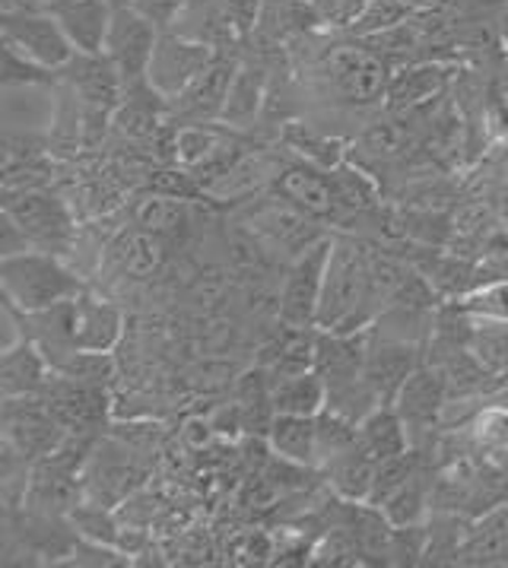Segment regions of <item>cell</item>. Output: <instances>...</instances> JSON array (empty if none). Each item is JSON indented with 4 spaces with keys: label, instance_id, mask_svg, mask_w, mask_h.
<instances>
[{
    "label": "cell",
    "instance_id": "cell-1",
    "mask_svg": "<svg viewBox=\"0 0 508 568\" xmlns=\"http://www.w3.org/2000/svg\"><path fill=\"white\" fill-rule=\"evenodd\" d=\"M0 290L10 312L35 315L77 298L90 286L61 254L35 248L13 257H0Z\"/></svg>",
    "mask_w": 508,
    "mask_h": 568
},
{
    "label": "cell",
    "instance_id": "cell-2",
    "mask_svg": "<svg viewBox=\"0 0 508 568\" xmlns=\"http://www.w3.org/2000/svg\"><path fill=\"white\" fill-rule=\"evenodd\" d=\"M366 293H369L366 242L349 239V235H334L315 327L318 331H337V334L372 327Z\"/></svg>",
    "mask_w": 508,
    "mask_h": 568
},
{
    "label": "cell",
    "instance_id": "cell-3",
    "mask_svg": "<svg viewBox=\"0 0 508 568\" xmlns=\"http://www.w3.org/2000/svg\"><path fill=\"white\" fill-rule=\"evenodd\" d=\"M392 73V64L378 51L359 45V39H356V45L337 42V45L324 48L322 61H318V80H322L324 92L349 109L385 105Z\"/></svg>",
    "mask_w": 508,
    "mask_h": 568
},
{
    "label": "cell",
    "instance_id": "cell-4",
    "mask_svg": "<svg viewBox=\"0 0 508 568\" xmlns=\"http://www.w3.org/2000/svg\"><path fill=\"white\" fill-rule=\"evenodd\" d=\"M61 83L70 87L83 109V136L95 140L99 134H105L124 99V80L112 64V58L105 51L102 54L77 51L73 61L61 70Z\"/></svg>",
    "mask_w": 508,
    "mask_h": 568
},
{
    "label": "cell",
    "instance_id": "cell-5",
    "mask_svg": "<svg viewBox=\"0 0 508 568\" xmlns=\"http://www.w3.org/2000/svg\"><path fill=\"white\" fill-rule=\"evenodd\" d=\"M3 213H10L39 251L64 254L77 242V220L64 197L48 187H3Z\"/></svg>",
    "mask_w": 508,
    "mask_h": 568
},
{
    "label": "cell",
    "instance_id": "cell-6",
    "mask_svg": "<svg viewBox=\"0 0 508 568\" xmlns=\"http://www.w3.org/2000/svg\"><path fill=\"white\" fill-rule=\"evenodd\" d=\"M334 248V235H324L312 248H305L299 257H293L289 271L280 286L277 315L280 324L289 327H315L318 321V302H322L324 273Z\"/></svg>",
    "mask_w": 508,
    "mask_h": 568
},
{
    "label": "cell",
    "instance_id": "cell-7",
    "mask_svg": "<svg viewBox=\"0 0 508 568\" xmlns=\"http://www.w3.org/2000/svg\"><path fill=\"white\" fill-rule=\"evenodd\" d=\"M68 429L54 419V413L45 407L42 394L35 397H3V445L10 452L39 464L51 455Z\"/></svg>",
    "mask_w": 508,
    "mask_h": 568
},
{
    "label": "cell",
    "instance_id": "cell-8",
    "mask_svg": "<svg viewBox=\"0 0 508 568\" xmlns=\"http://www.w3.org/2000/svg\"><path fill=\"white\" fill-rule=\"evenodd\" d=\"M0 42L17 48L23 58L51 70H64L77 54L68 32L51 17V10L0 13Z\"/></svg>",
    "mask_w": 508,
    "mask_h": 568
},
{
    "label": "cell",
    "instance_id": "cell-9",
    "mask_svg": "<svg viewBox=\"0 0 508 568\" xmlns=\"http://www.w3.org/2000/svg\"><path fill=\"white\" fill-rule=\"evenodd\" d=\"M213 58H216V48L207 45V42L187 39L175 29H162L156 51L150 58L146 80L153 90L162 92L172 102L175 95H182L194 83V77L207 68Z\"/></svg>",
    "mask_w": 508,
    "mask_h": 568
},
{
    "label": "cell",
    "instance_id": "cell-10",
    "mask_svg": "<svg viewBox=\"0 0 508 568\" xmlns=\"http://www.w3.org/2000/svg\"><path fill=\"white\" fill-rule=\"evenodd\" d=\"M448 404H451V394H448L445 372L436 363L416 365L414 372H410V378L404 382V387L394 397V409L400 413L414 448L419 438H429L433 429L445 419Z\"/></svg>",
    "mask_w": 508,
    "mask_h": 568
},
{
    "label": "cell",
    "instance_id": "cell-11",
    "mask_svg": "<svg viewBox=\"0 0 508 568\" xmlns=\"http://www.w3.org/2000/svg\"><path fill=\"white\" fill-rule=\"evenodd\" d=\"M238 64L242 61L235 54L216 51V58L194 77V83L169 102V121H179V124H220L232 77H235Z\"/></svg>",
    "mask_w": 508,
    "mask_h": 568
},
{
    "label": "cell",
    "instance_id": "cell-12",
    "mask_svg": "<svg viewBox=\"0 0 508 568\" xmlns=\"http://www.w3.org/2000/svg\"><path fill=\"white\" fill-rule=\"evenodd\" d=\"M318 223L322 220L308 216L305 210L283 201L280 194L267 197V201H257L248 210V226H252L254 235L261 242H267L271 248L286 251L289 257H299L302 251L322 242L327 232H322Z\"/></svg>",
    "mask_w": 508,
    "mask_h": 568
},
{
    "label": "cell",
    "instance_id": "cell-13",
    "mask_svg": "<svg viewBox=\"0 0 508 568\" xmlns=\"http://www.w3.org/2000/svg\"><path fill=\"white\" fill-rule=\"evenodd\" d=\"M160 32V26L150 23L134 7H115L112 29H109V39H105V54L112 58L124 87L146 80L150 58L156 51Z\"/></svg>",
    "mask_w": 508,
    "mask_h": 568
},
{
    "label": "cell",
    "instance_id": "cell-14",
    "mask_svg": "<svg viewBox=\"0 0 508 568\" xmlns=\"http://www.w3.org/2000/svg\"><path fill=\"white\" fill-rule=\"evenodd\" d=\"M274 194H280L283 201L296 204L299 210H305L308 216L315 220H341L344 210H341V201H337V191H334V182H331V172L327 169H318L312 162H286V165H277L274 172Z\"/></svg>",
    "mask_w": 508,
    "mask_h": 568
},
{
    "label": "cell",
    "instance_id": "cell-15",
    "mask_svg": "<svg viewBox=\"0 0 508 568\" xmlns=\"http://www.w3.org/2000/svg\"><path fill=\"white\" fill-rule=\"evenodd\" d=\"M45 407L68 433H95L109 416V394L102 385L73 382L64 375H51L42 390Z\"/></svg>",
    "mask_w": 508,
    "mask_h": 568
},
{
    "label": "cell",
    "instance_id": "cell-16",
    "mask_svg": "<svg viewBox=\"0 0 508 568\" xmlns=\"http://www.w3.org/2000/svg\"><path fill=\"white\" fill-rule=\"evenodd\" d=\"M124 334V312L90 290L70 298V341L87 353H112Z\"/></svg>",
    "mask_w": 508,
    "mask_h": 568
},
{
    "label": "cell",
    "instance_id": "cell-17",
    "mask_svg": "<svg viewBox=\"0 0 508 568\" xmlns=\"http://www.w3.org/2000/svg\"><path fill=\"white\" fill-rule=\"evenodd\" d=\"M369 346L372 327L347 331V334L318 331V356H315V368L322 372V378L327 382V390L344 387L366 375Z\"/></svg>",
    "mask_w": 508,
    "mask_h": 568
},
{
    "label": "cell",
    "instance_id": "cell-18",
    "mask_svg": "<svg viewBox=\"0 0 508 568\" xmlns=\"http://www.w3.org/2000/svg\"><path fill=\"white\" fill-rule=\"evenodd\" d=\"M51 17L68 32L70 45L83 54H102L112 29L115 3L112 0H54Z\"/></svg>",
    "mask_w": 508,
    "mask_h": 568
},
{
    "label": "cell",
    "instance_id": "cell-19",
    "mask_svg": "<svg viewBox=\"0 0 508 568\" xmlns=\"http://www.w3.org/2000/svg\"><path fill=\"white\" fill-rule=\"evenodd\" d=\"M419 365V343L392 341V337H378L372 331L369 359H366V382L378 394L382 404H394L397 390L410 378Z\"/></svg>",
    "mask_w": 508,
    "mask_h": 568
},
{
    "label": "cell",
    "instance_id": "cell-20",
    "mask_svg": "<svg viewBox=\"0 0 508 568\" xmlns=\"http://www.w3.org/2000/svg\"><path fill=\"white\" fill-rule=\"evenodd\" d=\"M51 365H48L42 346L29 337H17L0 353V394L3 397H35L51 382Z\"/></svg>",
    "mask_w": 508,
    "mask_h": 568
},
{
    "label": "cell",
    "instance_id": "cell-21",
    "mask_svg": "<svg viewBox=\"0 0 508 568\" xmlns=\"http://www.w3.org/2000/svg\"><path fill=\"white\" fill-rule=\"evenodd\" d=\"M451 83V68L439 64V61H414L404 64L392 73V87H388V99L385 105L392 112H416L423 105H429L433 99H439L441 92Z\"/></svg>",
    "mask_w": 508,
    "mask_h": 568
},
{
    "label": "cell",
    "instance_id": "cell-22",
    "mask_svg": "<svg viewBox=\"0 0 508 568\" xmlns=\"http://www.w3.org/2000/svg\"><path fill=\"white\" fill-rule=\"evenodd\" d=\"M105 251L124 280H153L165 264V239L140 226L121 229Z\"/></svg>",
    "mask_w": 508,
    "mask_h": 568
},
{
    "label": "cell",
    "instance_id": "cell-23",
    "mask_svg": "<svg viewBox=\"0 0 508 568\" xmlns=\"http://www.w3.org/2000/svg\"><path fill=\"white\" fill-rule=\"evenodd\" d=\"M267 445L274 455L286 457L289 464L318 467V416L277 413L267 429Z\"/></svg>",
    "mask_w": 508,
    "mask_h": 568
},
{
    "label": "cell",
    "instance_id": "cell-24",
    "mask_svg": "<svg viewBox=\"0 0 508 568\" xmlns=\"http://www.w3.org/2000/svg\"><path fill=\"white\" fill-rule=\"evenodd\" d=\"M267 102V70L254 61H242L235 77H232L230 95H226V109L220 124L226 128H248L254 118L261 114Z\"/></svg>",
    "mask_w": 508,
    "mask_h": 568
},
{
    "label": "cell",
    "instance_id": "cell-25",
    "mask_svg": "<svg viewBox=\"0 0 508 568\" xmlns=\"http://www.w3.org/2000/svg\"><path fill=\"white\" fill-rule=\"evenodd\" d=\"M327 409V382L318 368H305L274 378V413L289 416H318Z\"/></svg>",
    "mask_w": 508,
    "mask_h": 568
},
{
    "label": "cell",
    "instance_id": "cell-26",
    "mask_svg": "<svg viewBox=\"0 0 508 568\" xmlns=\"http://www.w3.org/2000/svg\"><path fill=\"white\" fill-rule=\"evenodd\" d=\"M359 448L369 457H375L378 464L388 460V457L400 455V452H407V448H414L410 445V433H407V426H404V419L394 409V404L375 407L359 423Z\"/></svg>",
    "mask_w": 508,
    "mask_h": 568
},
{
    "label": "cell",
    "instance_id": "cell-27",
    "mask_svg": "<svg viewBox=\"0 0 508 568\" xmlns=\"http://www.w3.org/2000/svg\"><path fill=\"white\" fill-rule=\"evenodd\" d=\"M322 470L327 474V483L337 489L341 499L366 505V501H369L372 483H375L378 460L366 455V452L359 448V438H356V445H353L349 452H344L341 457H334V460H327Z\"/></svg>",
    "mask_w": 508,
    "mask_h": 568
},
{
    "label": "cell",
    "instance_id": "cell-28",
    "mask_svg": "<svg viewBox=\"0 0 508 568\" xmlns=\"http://www.w3.org/2000/svg\"><path fill=\"white\" fill-rule=\"evenodd\" d=\"M429 508H433V470L423 464L378 511L388 518L392 527H419L426 521Z\"/></svg>",
    "mask_w": 508,
    "mask_h": 568
},
{
    "label": "cell",
    "instance_id": "cell-29",
    "mask_svg": "<svg viewBox=\"0 0 508 568\" xmlns=\"http://www.w3.org/2000/svg\"><path fill=\"white\" fill-rule=\"evenodd\" d=\"M131 220H134V226L146 229L153 235L172 239V235L187 229L191 210H187V201H175V197H165V194H156V191H146L131 206Z\"/></svg>",
    "mask_w": 508,
    "mask_h": 568
},
{
    "label": "cell",
    "instance_id": "cell-30",
    "mask_svg": "<svg viewBox=\"0 0 508 568\" xmlns=\"http://www.w3.org/2000/svg\"><path fill=\"white\" fill-rule=\"evenodd\" d=\"M331 182H334V191H337L341 210L347 216L382 210L378 184H375V179L356 160H344L337 169H331Z\"/></svg>",
    "mask_w": 508,
    "mask_h": 568
},
{
    "label": "cell",
    "instance_id": "cell-31",
    "mask_svg": "<svg viewBox=\"0 0 508 568\" xmlns=\"http://www.w3.org/2000/svg\"><path fill=\"white\" fill-rule=\"evenodd\" d=\"M283 143H286L299 160L312 162V165H318V169H327V172L337 169L341 162L347 160V143H344V140L318 134L312 124H299V121L286 124Z\"/></svg>",
    "mask_w": 508,
    "mask_h": 568
},
{
    "label": "cell",
    "instance_id": "cell-32",
    "mask_svg": "<svg viewBox=\"0 0 508 568\" xmlns=\"http://www.w3.org/2000/svg\"><path fill=\"white\" fill-rule=\"evenodd\" d=\"M410 143H414L410 131L400 121H375V124H369L363 131L359 143H353V153H356L359 162H382V165H388V162L404 160Z\"/></svg>",
    "mask_w": 508,
    "mask_h": 568
},
{
    "label": "cell",
    "instance_id": "cell-33",
    "mask_svg": "<svg viewBox=\"0 0 508 568\" xmlns=\"http://www.w3.org/2000/svg\"><path fill=\"white\" fill-rule=\"evenodd\" d=\"M230 136V128L216 124H182L175 131V162L185 169H197L201 162L210 160Z\"/></svg>",
    "mask_w": 508,
    "mask_h": 568
},
{
    "label": "cell",
    "instance_id": "cell-34",
    "mask_svg": "<svg viewBox=\"0 0 508 568\" xmlns=\"http://www.w3.org/2000/svg\"><path fill=\"white\" fill-rule=\"evenodd\" d=\"M73 530L83 537V540H95V544L118 546L121 540V524H118L112 505H102V501L83 499L80 505H73V511L68 515Z\"/></svg>",
    "mask_w": 508,
    "mask_h": 568
},
{
    "label": "cell",
    "instance_id": "cell-35",
    "mask_svg": "<svg viewBox=\"0 0 508 568\" xmlns=\"http://www.w3.org/2000/svg\"><path fill=\"white\" fill-rule=\"evenodd\" d=\"M470 349L477 359L496 372L499 378L508 375V321L474 318V334H470Z\"/></svg>",
    "mask_w": 508,
    "mask_h": 568
},
{
    "label": "cell",
    "instance_id": "cell-36",
    "mask_svg": "<svg viewBox=\"0 0 508 568\" xmlns=\"http://www.w3.org/2000/svg\"><path fill=\"white\" fill-rule=\"evenodd\" d=\"M458 308H464L467 315L486 321H508V276L480 283L477 290H470L467 296L451 298Z\"/></svg>",
    "mask_w": 508,
    "mask_h": 568
},
{
    "label": "cell",
    "instance_id": "cell-37",
    "mask_svg": "<svg viewBox=\"0 0 508 568\" xmlns=\"http://www.w3.org/2000/svg\"><path fill=\"white\" fill-rule=\"evenodd\" d=\"M414 17L410 3L407 0H369L366 13L359 17V23L349 29V36L356 39H372V36H382L388 29H397Z\"/></svg>",
    "mask_w": 508,
    "mask_h": 568
},
{
    "label": "cell",
    "instance_id": "cell-38",
    "mask_svg": "<svg viewBox=\"0 0 508 568\" xmlns=\"http://www.w3.org/2000/svg\"><path fill=\"white\" fill-rule=\"evenodd\" d=\"M0 83L7 90L10 87H58L61 83V70L42 68V64L23 58L17 48L3 45V73H0Z\"/></svg>",
    "mask_w": 508,
    "mask_h": 568
},
{
    "label": "cell",
    "instance_id": "cell-39",
    "mask_svg": "<svg viewBox=\"0 0 508 568\" xmlns=\"http://www.w3.org/2000/svg\"><path fill=\"white\" fill-rule=\"evenodd\" d=\"M470 442L486 455H508V409H480L470 423Z\"/></svg>",
    "mask_w": 508,
    "mask_h": 568
},
{
    "label": "cell",
    "instance_id": "cell-40",
    "mask_svg": "<svg viewBox=\"0 0 508 568\" xmlns=\"http://www.w3.org/2000/svg\"><path fill=\"white\" fill-rule=\"evenodd\" d=\"M308 3H312L318 29H331V32H341V29L349 32L369 7V0H308Z\"/></svg>",
    "mask_w": 508,
    "mask_h": 568
},
{
    "label": "cell",
    "instance_id": "cell-41",
    "mask_svg": "<svg viewBox=\"0 0 508 568\" xmlns=\"http://www.w3.org/2000/svg\"><path fill=\"white\" fill-rule=\"evenodd\" d=\"M187 0H131V7L143 13L150 23H156L160 29H172L179 23L182 10H185Z\"/></svg>",
    "mask_w": 508,
    "mask_h": 568
},
{
    "label": "cell",
    "instance_id": "cell-42",
    "mask_svg": "<svg viewBox=\"0 0 508 568\" xmlns=\"http://www.w3.org/2000/svg\"><path fill=\"white\" fill-rule=\"evenodd\" d=\"M26 251H35L32 239L10 213H0V257H13V254H26Z\"/></svg>",
    "mask_w": 508,
    "mask_h": 568
},
{
    "label": "cell",
    "instance_id": "cell-43",
    "mask_svg": "<svg viewBox=\"0 0 508 568\" xmlns=\"http://www.w3.org/2000/svg\"><path fill=\"white\" fill-rule=\"evenodd\" d=\"M32 10H48L45 0H0V13H32Z\"/></svg>",
    "mask_w": 508,
    "mask_h": 568
},
{
    "label": "cell",
    "instance_id": "cell-44",
    "mask_svg": "<svg viewBox=\"0 0 508 568\" xmlns=\"http://www.w3.org/2000/svg\"><path fill=\"white\" fill-rule=\"evenodd\" d=\"M407 3H410V10H414V13H423V10H433L439 0H407Z\"/></svg>",
    "mask_w": 508,
    "mask_h": 568
},
{
    "label": "cell",
    "instance_id": "cell-45",
    "mask_svg": "<svg viewBox=\"0 0 508 568\" xmlns=\"http://www.w3.org/2000/svg\"><path fill=\"white\" fill-rule=\"evenodd\" d=\"M115 7H131V0H112Z\"/></svg>",
    "mask_w": 508,
    "mask_h": 568
},
{
    "label": "cell",
    "instance_id": "cell-46",
    "mask_svg": "<svg viewBox=\"0 0 508 568\" xmlns=\"http://www.w3.org/2000/svg\"><path fill=\"white\" fill-rule=\"evenodd\" d=\"M506 95H508V70H506Z\"/></svg>",
    "mask_w": 508,
    "mask_h": 568
},
{
    "label": "cell",
    "instance_id": "cell-47",
    "mask_svg": "<svg viewBox=\"0 0 508 568\" xmlns=\"http://www.w3.org/2000/svg\"><path fill=\"white\" fill-rule=\"evenodd\" d=\"M45 3H48V7H51V3H54V0H45Z\"/></svg>",
    "mask_w": 508,
    "mask_h": 568
}]
</instances>
